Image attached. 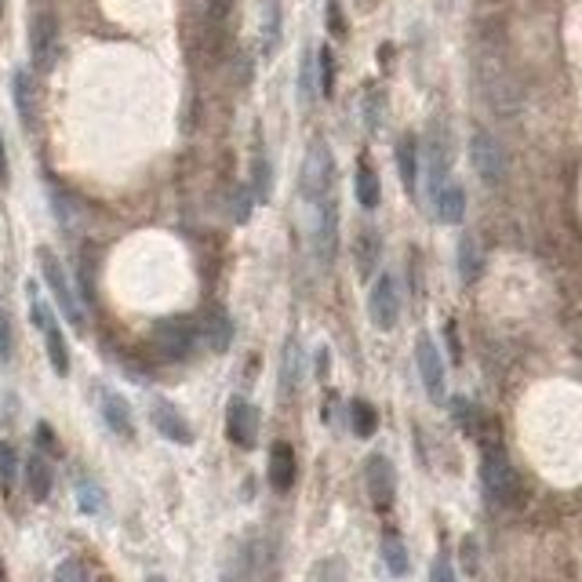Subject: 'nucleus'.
<instances>
[{
	"label": "nucleus",
	"mask_w": 582,
	"mask_h": 582,
	"mask_svg": "<svg viewBox=\"0 0 582 582\" xmlns=\"http://www.w3.org/2000/svg\"><path fill=\"white\" fill-rule=\"evenodd\" d=\"M295 473H299V466H295V448H291L288 441H277L270 448V484H273V492H291Z\"/></svg>",
	"instance_id": "obj_18"
},
{
	"label": "nucleus",
	"mask_w": 582,
	"mask_h": 582,
	"mask_svg": "<svg viewBox=\"0 0 582 582\" xmlns=\"http://www.w3.org/2000/svg\"><path fill=\"white\" fill-rule=\"evenodd\" d=\"M368 317L379 332H393L397 321H401V291H397V281L390 273H382L375 281L372 295H368Z\"/></svg>",
	"instance_id": "obj_10"
},
{
	"label": "nucleus",
	"mask_w": 582,
	"mask_h": 582,
	"mask_svg": "<svg viewBox=\"0 0 582 582\" xmlns=\"http://www.w3.org/2000/svg\"><path fill=\"white\" fill-rule=\"evenodd\" d=\"M481 273V255H477V241L473 237H462L459 241V277L462 284H473Z\"/></svg>",
	"instance_id": "obj_30"
},
{
	"label": "nucleus",
	"mask_w": 582,
	"mask_h": 582,
	"mask_svg": "<svg viewBox=\"0 0 582 582\" xmlns=\"http://www.w3.org/2000/svg\"><path fill=\"white\" fill-rule=\"evenodd\" d=\"M310 244H313V255L321 259V266H332L335 244H339V204H335L332 197H324L321 204H313Z\"/></svg>",
	"instance_id": "obj_5"
},
{
	"label": "nucleus",
	"mask_w": 582,
	"mask_h": 582,
	"mask_svg": "<svg viewBox=\"0 0 582 582\" xmlns=\"http://www.w3.org/2000/svg\"><path fill=\"white\" fill-rule=\"evenodd\" d=\"M55 582H88V575H84V564L77 561V557L62 561L59 568H55Z\"/></svg>",
	"instance_id": "obj_36"
},
{
	"label": "nucleus",
	"mask_w": 582,
	"mask_h": 582,
	"mask_svg": "<svg viewBox=\"0 0 582 582\" xmlns=\"http://www.w3.org/2000/svg\"><path fill=\"white\" fill-rule=\"evenodd\" d=\"M30 59L41 73H48L59 59V19L51 11H37L30 22Z\"/></svg>",
	"instance_id": "obj_8"
},
{
	"label": "nucleus",
	"mask_w": 582,
	"mask_h": 582,
	"mask_svg": "<svg viewBox=\"0 0 582 582\" xmlns=\"http://www.w3.org/2000/svg\"><path fill=\"white\" fill-rule=\"evenodd\" d=\"M452 415L459 419V426H462L466 433L477 430V426H473V404L466 401V397H455V401H452Z\"/></svg>",
	"instance_id": "obj_37"
},
{
	"label": "nucleus",
	"mask_w": 582,
	"mask_h": 582,
	"mask_svg": "<svg viewBox=\"0 0 582 582\" xmlns=\"http://www.w3.org/2000/svg\"><path fill=\"white\" fill-rule=\"evenodd\" d=\"M230 8H233V0H211V19L222 22L230 15Z\"/></svg>",
	"instance_id": "obj_42"
},
{
	"label": "nucleus",
	"mask_w": 582,
	"mask_h": 582,
	"mask_svg": "<svg viewBox=\"0 0 582 582\" xmlns=\"http://www.w3.org/2000/svg\"><path fill=\"white\" fill-rule=\"evenodd\" d=\"M382 561H386V568H390V575H408V568H412V561H408V546H404L401 535H386L382 539Z\"/></svg>",
	"instance_id": "obj_25"
},
{
	"label": "nucleus",
	"mask_w": 582,
	"mask_h": 582,
	"mask_svg": "<svg viewBox=\"0 0 582 582\" xmlns=\"http://www.w3.org/2000/svg\"><path fill=\"white\" fill-rule=\"evenodd\" d=\"M99 404H102V422H106V426H110V430L117 433V437L131 441V437H135V419H131V404L124 401V397L117 390H102Z\"/></svg>",
	"instance_id": "obj_16"
},
{
	"label": "nucleus",
	"mask_w": 582,
	"mask_h": 582,
	"mask_svg": "<svg viewBox=\"0 0 582 582\" xmlns=\"http://www.w3.org/2000/svg\"><path fill=\"white\" fill-rule=\"evenodd\" d=\"M26 492L33 502H48L51 495V466L44 455H30L26 459Z\"/></svg>",
	"instance_id": "obj_22"
},
{
	"label": "nucleus",
	"mask_w": 582,
	"mask_h": 582,
	"mask_svg": "<svg viewBox=\"0 0 582 582\" xmlns=\"http://www.w3.org/2000/svg\"><path fill=\"white\" fill-rule=\"evenodd\" d=\"M277 44H281V4L266 0V8H262V55L270 59Z\"/></svg>",
	"instance_id": "obj_24"
},
{
	"label": "nucleus",
	"mask_w": 582,
	"mask_h": 582,
	"mask_svg": "<svg viewBox=\"0 0 582 582\" xmlns=\"http://www.w3.org/2000/svg\"><path fill=\"white\" fill-rule=\"evenodd\" d=\"M302 364H306V357H302V346H299V339L291 335V339L284 342V350H281V393H284V397H295V390H299Z\"/></svg>",
	"instance_id": "obj_19"
},
{
	"label": "nucleus",
	"mask_w": 582,
	"mask_h": 582,
	"mask_svg": "<svg viewBox=\"0 0 582 582\" xmlns=\"http://www.w3.org/2000/svg\"><path fill=\"white\" fill-rule=\"evenodd\" d=\"M364 484H368V495L379 510H390L393 495H397V473H393V462L386 455H368L364 462Z\"/></svg>",
	"instance_id": "obj_13"
},
{
	"label": "nucleus",
	"mask_w": 582,
	"mask_h": 582,
	"mask_svg": "<svg viewBox=\"0 0 582 582\" xmlns=\"http://www.w3.org/2000/svg\"><path fill=\"white\" fill-rule=\"evenodd\" d=\"M0 582H8V572H4V561H0Z\"/></svg>",
	"instance_id": "obj_45"
},
{
	"label": "nucleus",
	"mask_w": 582,
	"mask_h": 582,
	"mask_svg": "<svg viewBox=\"0 0 582 582\" xmlns=\"http://www.w3.org/2000/svg\"><path fill=\"white\" fill-rule=\"evenodd\" d=\"M99 582H113V579H99Z\"/></svg>",
	"instance_id": "obj_46"
},
{
	"label": "nucleus",
	"mask_w": 582,
	"mask_h": 582,
	"mask_svg": "<svg viewBox=\"0 0 582 582\" xmlns=\"http://www.w3.org/2000/svg\"><path fill=\"white\" fill-rule=\"evenodd\" d=\"M30 313H33V324H37L44 335L48 361H51V368H55V375H70V346H66V335H62L55 313L44 306V299H37V291L33 288H30Z\"/></svg>",
	"instance_id": "obj_4"
},
{
	"label": "nucleus",
	"mask_w": 582,
	"mask_h": 582,
	"mask_svg": "<svg viewBox=\"0 0 582 582\" xmlns=\"http://www.w3.org/2000/svg\"><path fill=\"white\" fill-rule=\"evenodd\" d=\"M328 30H332L335 37H342V33H346V19H342L339 0H328Z\"/></svg>",
	"instance_id": "obj_40"
},
{
	"label": "nucleus",
	"mask_w": 582,
	"mask_h": 582,
	"mask_svg": "<svg viewBox=\"0 0 582 582\" xmlns=\"http://www.w3.org/2000/svg\"><path fill=\"white\" fill-rule=\"evenodd\" d=\"M335 186V157L332 146L324 139H313L306 146V157H302V175H299V190L310 204H321L324 197H332Z\"/></svg>",
	"instance_id": "obj_2"
},
{
	"label": "nucleus",
	"mask_w": 582,
	"mask_h": 582,
	"mask_svg": "<svg viewBox=\"0 0 582 582\" xmlns=\"http://www.w3.org/2000/svg\"><path fill=\"white\" fill-rule=\"evenodd\" d=\"M37 444H41L44 452L59 455V441H55V430H51L48 422H37Z\"/></svg>",
	"instance_id": "obj_39"
},
{
	"label": "nucleus",
	"mask_w": 582,
	"mask_h": 582,
	"mask_svg": "<svg viewBox=\"0 0 582 582\" xmlns=\"http://www.w3.org/2000/svg\"><path fill=\"white\" fill-rule=\"evenodd\" d=\"M73 492H77V506H81V513H102V506H106V495H102V488L91 477H77V484H73Z\"/></svg>",
	"instance_id": "obj_27"
},
{
	"label": "nucleus",
	"mask_w": 582,
	"mask_h": 582,
	"mask_svg": "<svg viewBox=\"0 0 582 582\" xmlns=\"http://www.w3.org/2000/svg\"><path fill=\"white\" fill-rule=\"evenodd\" d=\"M11 353H15V332L8 310H0V364H11Z\"/></svg>",
	"instance_id": "obj_34"
},
{
	"label": "nucleus",
	"mask_w": 582,
	"mask_h": 582,
	"mask_svg": "<svg viewBox=\"0 0 582 582\" xmlns=\"http://www.w3.org/2000/svg\"><path fill=\"white\" fill-rule=\"evenodd\" d=\"M150 419H153V426H157V433L168 437L171 444H193V426L171 401H153Z\"/></svg>",
	"instance_id": "obj_14"
},
{
	"label": "nucleus",
	"mask_w": 582,
	"mask_h": 582,
	"mask_svg": "<svg viewBox=\"0 0 582 582\" xmlns=\"http://www.w3.org/2000/svg\"><path fill=\"white\" fill-rule=\"evenodd\" d=\"M313 51L306 48L302 51V73H299V95H302V102H310V95H313Z\"/></svg>",
	"instance_id": "obj_35"
},
{
	"label": "nucleus",
	"mask_w": 582,
	"mask_h": 582,
	"mask_svg": "<svg viewBox=\"0 0 582 582\" xmlns=\"http://www.w3.org/2000/svg\"><path fill=\"white\" fill-rule=\"evenodd\" d=\"M15 477H19V455H15V448L8 441H0V492L11 495Z\"/></svg>",
	"instance_id": "obj_31"
},
{
	"label": "nucleus",
	"mask_w": 582,
	"mask_h": 582,
	"mask_svg": "<svg viewBox=\"0 0 582 582\" xmlns=\"http://www.w3.org/2000/svg\"><path fill=\"white\" fill-rule=\"evenodd\" d=\"M41 270H44V284H48L51 299H55V306L62 310V317H66L73 328H84L81 302H77V295H73V288H70V281H66V273H62L59 259H55L48 248L41 251Z\"/></svg>",
	"instance_id": "obj_6"
},
{
	"label": "nucleus",
	"mask_w": 582,
	"mask_h": 582,
	"mask_svg": "<svg viewBox=\"0 0 582 582\" xmlns=\"http://www.w3.org/2000/svg\"><path fill=\"white\" fill-rule=\"evenodd\" d=\"M251 208H255V193H251V186H237V190H233V222H248Z\"/></svg>",
	"instance_id": "obj_33"
},
{
	"label": "nucleus",
	"mask_w": 582,
	"mask_h": 582,
	"mask_svg": "<svg viewBox=\"0 0 582 582\" xmlns=\"http://www.w3.org/2000/svg\"><path fill=\"white\" fill-rule=\"evenodd\" d=\"M462 564H466V572H477V542L473 539H462Z\"/></svg>",
	"instance_id": "obj_41"
},
{
	"label": "nucleus",
	"mask_w": 582,
	"mask_h": 582,
	"mask_svg": "<svg viewBox=\"0 0 582 582\" xmlns=\"http://www.w3.org/2000/svg\"><path fill=\"white\" fill-rule=\"evenodd\" d=\"M430 582H455V568H452V561H448V557H437V561H433V568H430Z\"/></svg>",
	"instance_id": "obj_38"
},
{
	"label": "nucleus",
	"mask_w": 582,
	"mask_h": 582,
	"mask_svg": "<svg viewBox=\"0 0 582 582\" xmlns=\"http://www.w3.org/2000/svg\"><path fill=\"white\" fill-rule=\"evenodd\" d=\"M270 186H273L270 161H266V153H255V161H251V193H255V201H270Z\"/></svg>",
	"instance_id": "obj_29"
},
{
	"label": "nucleus",
	"mask_w": 582,
	"mask_h": 582,
	"mask_svg": "<svg viewBox=\"0 0 582 582\" xmlns=\"http://www.w3.org/2000/svg\"><path fill=\"white\" fill-rule=\"evenodd\" d=\"M397 168H401L404 190L415 193V182H419V139L415 135H401L397 139Z\"/></svg>",
	"instance_id": "obj_21"
},
{
	"label": "nucleus",
	"mask_w": 582,
	"mask_h": 582,
	"mask_svg": "<svg viewBox=\"0 0 582 582\" xmlns=\"http://www.w3.org/2000/svg\"><path fill=\"white\" fill-rule=\"evenodd\" d=\"M11 95H15V110H19L22 128H37V117H41V106H37V81H33L30 70H19L15 81H11Z\"/></svg>",
	"instance_id": "obj_15"
},
{
	"label": "nucleus",
	"mask_w": 582,
	"mask_h": 582,
	"mask_svg": "<svg viewBox=\"0 0 582 582\" xmlns=\"http://www.w3.org/2000/svg\"><path fill=\"white\" fill-rule=\"evenodd\" d=\"M350 426H353V433H357V437H372V433L379 430V412H375L368 401H361V397H357V401L350 404Z\"/></svg>",
	"instance_id": "obj_28"
},
{
	"label": "nucleus",
	"mask_w": 582,
	"mask_h": 582,
	"mask_svg": "<svg viewBox=\"0 0 582 582\" xmlns=\"http://www.w3.org/2000/svg\"><path fill=\"white\" fill-rule=\"evenodd\" d=\"M415 364H419V379L430 393V401L441 404L444 401V361H441V350H437V342L430 335H419L415 339Z\"/></svg>",
	"instance_id": "obj_12"
},
{
	"label": "nucleus",
	"mask_w": 582,
	"mask_h": 582,
	"mask_svg": "<svg viewBox=\"0 0 582 582\" xmlns=\"http://www.w3.org/2000/svg\"><path fill=\"white\" fill-rule=\"evenodd\" d=\"M448 168H452V139H448V128L441 121H433L430 135H426V182H430V197H437L441 186L448 182Z\"/></svg>",
	"instance_id": "obj_9"
},
{
	"label": "nucleus",
	"mask_w": 582,
	"mask_h": 582,
	"mask_svg": "<svg viewBox=\"0 0 582 582\" xmlns=\"http://www.w3.org/2000/svg\"><path fill=\"white\" fill-rule=\"evenodd\" d=\"M379 251H382L379 233L364 230L361 241H357V270H361V277H368V273L379 270Z\"/></svg>",
	"instance_id": "obj_26"
},
{
	"label": "nucleus",
	"mask_w": 582,
	"mask_h": 582,
	"mask_svg": "<svg viewBox=\"0 0 582 582\" xmlns=\"http://www.w3.org/2000/svg\"><path fill=\"white\" fill-rule=\"evenodd\" d=\"M197 335H201V328H197V321H190V317H164V321L153 324V350L161 353L164 361H186L193 353V346H197Z\"/></svg>",
	"instance_id": "obj_3"
},
{
	"label": "nucleus",
	"mask_w": 582,
	"mask_h": 582,
	"mask_svg": "<svg viewBox=\"0 0 582 582\" xmlns=\"http://www.w3.org/2000/svg\"><path fill=\"white\" fill-rule=\"evenodd\" d=\"M317 70H321V95L324 99H332L335 95V55H332V48L317 51Z\"/></svg>",
	"instance_id": "obj_32"
},
{
	"label": "nucleus",
	"mask_w": 582,
	"mask_h": 582,
	"mask_svg": "<svg viewBox=\"0 0 582 582\" xmlns=\"http://www.w3.org/2000/svg\"><path fill=\"white\" fill-rule=\"evenodd\" d=\"M433 208H437V219L455 226V222H462V215H466V190H462L459 182H444L441 193L433 197Z\"/></svg>",
	"instance_id": "obj_20"
},
{
	"label": "nucleus",
	"mask_w": 582,
	"mask_h": 582,
	"mask_svg": "<svg viewBox=\"0 0 582 582\" xmlns=\"http://www.w3.org/2000/svg\"><path fill=\"white\" fill-rule=\"evenodd\" d=\"M11 171H8V150H4V139H0V186H8Z\"/></svg>",
	"instance_id": "obj_43"
},
{
	"label": "nucleus",
	"mask_w": 582,
	"mask_h": 582,
	"mask_svg": "<svg viewBox=\"0 0 582 582\" xmlns=\"http://www.w3.org/2000/svg\"><path fill=\"white\" fill-rule=\"evenodd\" d=\"M481 484L495 506H517V499H521V477H517L510 455L502 452L499 444H488V448H484Z\"/></svg>",
	"instance_id": "obj_1"
},
{
	"label": "nucleus",
	"mask_w": 582,
	"mask_h": 582,
	"mask_svg": "<svg viewBox=\"0 0 582 582\" xmlns=\"http://www.w3.org/2000/svg\"><path fill=\"white\" fill-rule=\"evenodd\" d=\"M146 582H168L164 575H146Z\"/></svg>",
	"instance_id": "obj_44"
},
{
	"label": "nucleus",
	"mask_w": 582,
	"mask_h": 582,
	"mask_svg": "<svg viewBox=\"0 0 582 582\" xmlns=\"http://www.w3.org/2000/svg\"><path fill=\"white\" fill-rule=\"evenodd\" d=\"M197 328H201L204 342H208V350H215V353H226V350H230V342H233V321H230V313L222 310V306H211V310L204 313L201 321H197Z\"/></svg>",
	"instance_id": "obj_17"
},
{
	"label": "nucleus",
	"mask_w": 582,
	"mask_h": 582,
	"mask_svg": "<svg viewBox=\"0 0 582 582\" xmlns=\"http://www.w3.org/2000/svg\"><path fill=\"white\" fill-rule=\"evenodd\" d=\"M357 201H361V208H379V201H382V186H379V171L372 168L368 161H361L357 164Z\"/></svg>",
	"instance_id": "obj_23"
},
{
	"label": "nucleus",
	"mask_w": 582,
	"mask_h": 582,
	"mask_svg": "<svg viewBox=\"0 0 582 582\" xmlns=\"http://www.w3.org/2000/svg\"><path fill=\"white\" fill-rule=\"evenodd\" d=\"M226 437L237 448H255V441H259V408L244 397H233L226 404Z\"/></svg>",
	"instance_id": "obj_11"
},
{
	"label": "nucleus",
	"mask_w": 582,
	"mask_h": 582,
	"mask_svg": "<svg viewBox=\"0 0 582 582\" xmlns=\"http://www.w3.org/2000/svg\"><path fill=\"white\" fill-rule=\"evenodd\" d=\"M470 161H473V171L488 186H499L506 179V150H502L499 139L488 135V131H473L470 135Z\"/></svg>",
	"instance_id": "obj_7"
}]
</instances>
